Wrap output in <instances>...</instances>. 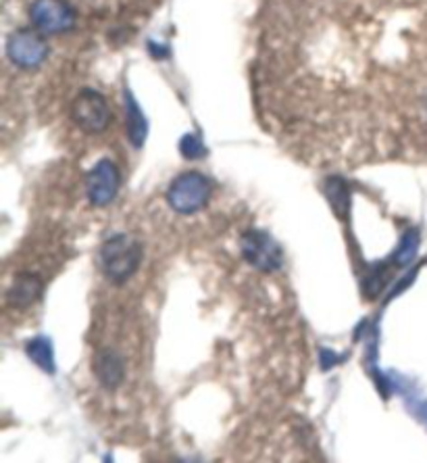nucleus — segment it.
Returning <instances> with one entry per match:
<instances>
[{
  "instance_id": "obj_1",
  "label": "nucleus",
  "mask_w": 427,
  "mask_h": 463,
  "mask_svg": "<svg viewBox=\"0 0 427 463\" xmlns=\"http://www.w3.org/2000/svg\"><path fill=\"white\" fill-rule=\"evenodd\" d=\"M100 269L113 284H125L138 271L142 263V247L127 234L107 238L98 253Z\"/></svg>"
},
{
  "instance_id": "obj_2",
  "label": "nucleus",
  "mask_w": 427,
  "mask_h": 463,
  "mask_svg": "<svg viewBox=\"0 0 427 463\" xmlns=\"http://www.w3.org/2000/svg\"><path fill=\"white\" fill-rule=\"evenodd\" d=\"M213 184L199 172H186L175 178L167 188V203L175 213L194 215L211 201Z\"/></svg>"
},
{
  "instance_id": "obj_3",
  "label": "nucleus",
  "mask_w": 427,
  "mask_h": 463,
  "mask_svg": "<svg viewBox=\"0 0 427 463\" xmlns=\"http://www.w3.org/2000/svg\"><path fill=\"white\" fill-rule=\"evenodd\" d=\"M240 253L250 268L263 271V274H274L282 269L283 250L267 232L248 230L240 238Z\"/></svg>"
},
{
  "instance_id": "obj_4",
  "label": "nucleus",
  "mask_w": 427,
  "mask_h": 463,
  "mask_svg": "<svg viewBox=\"0 0 427 463\" xmlns=\"http://www.w3.org/2000/svg\"><path fill=\"white\" fill-rule=\"evenodd\" d=\"M111 107L94 88H84L71 103V119L81 132L100 134L111 124Z\"/></svg>"
},
{
  "instance_id": "obj_5",
  "label": "nucleus",
  "mask_w": 427,
  "mask_h": 463,
  "mask_svg": "<svg viewBox=\"0 0 427 463\" xmlns=\"http://www.w3.org/2000/svg\"><path fill=\"white\" fill-rule=\"evenodd\" d=\"M6 54L19 70H38L49 59L51 49L42 33L30 30V27H22L6 40Z\"/></svg>"
},
{
  "instance_id": "obj_6",
  "label": "nucleus",
  "mask_w": 427,
  "mask_h": 463,
  "mask_svg": "<svg viewBox=\"0 0 427 463\" xmlns=\"http://www.w3.org/2000/svg\"><path fill=\"white\" fill-rule=\"evenodd\" d=\"M33 27L42 33H65L76 25V11L67 0H33L30 6Z\"/></svg>"
},
{
  "instance_id": "obj_7",
  "label": "nucleus",
  "mask_w": 427,
  "mask_h": 463,
  "mask_svg": "<svg viewBox=\"0 0 427 463\" xmlns=\"http://www.w3.org/2000/svg\"><path fill=\"white\" fill-rule=\"evenodd\" d=\"M119 167L111 159H100L86 175V193L88 201L94 207H107L115 201L119 193Z\"/></svg>"
},
{
  "instance_id": "obj_8",
  "label": "nucleus",
  "mask_w": 427,
  "mask_h": 463,
  "mask_svg": "<svg viewBox=\"0 0 427 463\" xmlns=\"http://www.w3.org/2000/svg\"><path fill=\"white\" fill-rule=\"evenodd\" d=\"M94 373H97L98 383L103 384L107 391H115L125 378V364L119 357V353L113 349H103L94 357Z\"/></svg>"
},
{
  "instance_id": "obj_9",
  "label": "nucleus",
  "mask_w": 427,
  "mask_h": 463,
  "mask_svg": "<svg viewBox=\"0 0 427 463\" xmlns=\"http://www.w3.org/2000/svg\"><path fill=\"white\" fill-rule=\"evenodd\" d=\"M40 295H42V282L38 276L22 274L15 278V282L9 288V303L13 307H30L32 303H36Z\"/></svg>"
},
{
  "instance_id": "obj_10",
  "label": "nucleus",
  "mask_w": 427,
  "mask_h": 463,
  "mask_svg": "<svg viewBox=\"0 0 427 463\" xmlns=\"http://www.w3.org/2000/svg\"><path fill=\"white\" fill-rule=\"evenodd\" d=\"M125 113H127V136L135 148H142L148 136V121L142 109L135 103L130 90H125Z\"/></svg>"
},
{
  "instance_id": "obj_11",
  "label": "nucleus",
  "mask_w": 427,
  "mask_h": 463,
  "mask_svg": "<svg viewBox=\"0 0 427 463\" xmlns=\"http://www.w3.org/2000/svg\"><path fill=\"white\" fill-rule=\"evenodd\" d=\"M25 353L44 373H54V370H57V365H54L52 343L46 336L32 338L30 343L25 345Z\"/></svg>"
},
{
  "instance_id": "obj_12",
  "label": "nucleus",
  "mask_w": 427,
  "mask_h": 463,
  "mask_svg": "<svg viewBox=\"0 0 427 463\" xmlns=\"http://www.w3.org/2000/svg\"><path fill=\"white\" fill-rule=\"evenodd\" d=\"M325 194H328V201L331 203L334 213L340 217V220H347V215L350 211L348 184L342 178H330L328 182H325Z\"/></svg>"
},
{
  "instance_id": "obj_13",
  "label": "nucleus",
  "mask_w": 427,
  "mask_h": 463,
  "mask_svg": "<svg viewBox=\"0 0 427 463\" xmlns=\"http://www.w3.org/2000/svg\"><path fill=\"white\" fill-rule=\"evenodd\" d=\"M419 242H422V234H419L417 228H411L404 232V236L401 238V244H398L395 253V263L398 268H404V265H409L413 259L417 257Z\"/></svg>"
},
{
  "instance_id": "obj_14",
  "label": "nucleus",
  "mask_w": 427,
  "mask_h": 463,
  "mask_svg": "<svg viewBox=\"0 0 427 463\" xmlns=\"http://www.w3.org/2000/svg\"><path fill=\"white\" fill-rule=\"evenodd\" d=\"M180 151L186 159H200V156L207 155V148L202 145V140L194 134H186L184 138L180 140Z\"/></svg>"
}]
</instances>
